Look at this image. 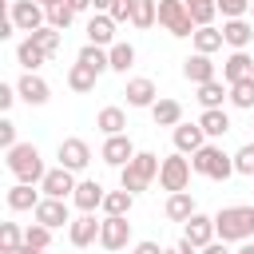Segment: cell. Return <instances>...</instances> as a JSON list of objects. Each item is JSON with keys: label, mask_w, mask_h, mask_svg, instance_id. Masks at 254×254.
<instances>
[{"label": "cell", "mask_w": 254, "mask_h": 254, "mask_svg": "<svg viewBox=\"0 0 254 254\" xmlns=\"http://www.w3.org/2000/svg\"><path fill=\"white\" fill-rule=\"evenodd\" d=\"M230 103H234V107H242V111H254V75H246V79L230 83Z\"/></svg>", "instance_id": "cell-35"}, {"label": "cell", "mask_w": 254, "mask_h": 254, "mask_svg": "<svg viewBox=\"0 0 254 254\" xmlns=\"http://www.w3.org/2000/svg\"><path fill=\"white\" fill-rule=\"evenodd\" d=\"M8 16H12L16 32H28V36L48 24V8H44L40 0H12V4H8Z\"/></svg>", "instance_id": "cell-6"}, {"label": "cell", "mask_w": 254, "mask_h": 254, "mask_svg": "<svg viewBox=\"0 0 254 254\" xmlns=\"http://www.w3.org/2000/svg\"><path fill=\"white\" fill-rule=\"evenodd\" d=\"M103 187L95 183V179H79V187H75V194H71V206L79 210V214H95L99 206H103Z\"/></svg>", "instance_id": "cell-13"}, {"label": "cell", "mask_w": 254, "mask_h": 254, "mask_svg": "<svg viewBox=\"0 0 254 254\" xmlns=\"http://www.w3.org/2000/svg\"><path fill=\"white\" fill-rule=\"evenodd\" d=\"M183 238H187V242H194V246L202 250L206 242H214V238H218V230H214V218H210V214H198V210H194V214H190V218L183 222Z\"/></svg>", "instance_id": "cell-14"}, {"label": "cell", "mask_w": 254, "mask_h": 254, "mask_svg": "<svg viewBox=\"0 0 254 254\" xmlns=\"http://www.w3.org/2000/svg\"><path fill=\"white\" fill-rule=\"evenodd\" d=\"M234 254H254V242H242V246H238Z\"/></svg>", "instance_id": "cell-54"}, {"label": "cell", "mask_w": 254, "mask_h": 254, "mask_svg": "<svg viewBox=\"0 0 254 254\" xmlns=\"http://www.w3.org/2000/svg\"><path fill=\"white\" fill-rule=\"evenodd\" d=\"M87 44H99V48H111L115 44V20L107 12H95L87 20Z\"/></svg>", "instance_id": "cell-20"}, {"label": "cell", "mask_w": 254, "mask_h": 254, "mask_svg": "<svg viewBox=\"0 0 254 254\" xmlns=\"http://www.w3.org/2000/svg\"><path fill=\"white\" fill-rule=\"evenodd\" d=\"M16 60H20V67H24V71H40L52 56H48L44 48H36V44H32V36H24V40L16 44Z\"/></svg>", "instance_id": "cell-22"}, {"label": "cell", "mask_w": 254, "mask_h": 254, "mask_svg": "<svg viewBox=\"0 0 254 254\" xmlns=\"http://www.w3.org/2000/svg\"><path fill=\"white\" fill-rule=\"evenodd\" d=\"M194 210H198V206H194L190 190H175V194H167V206H163V214H167L171 222H187Z\"/></svg>", "instance_id": "cell-23"}, {"label": "cell", "mask_w": 254, "mask_h": 254, "mask_svg": "<svg viewBox=\"0 0 254 254\" xmlns=\"http://www.w3.org/2000/svg\"><path fill=\"white\" fill-rule=\"evenodd\" d=\"M151 119H155V127H179L183 123V103L179 99H155Z\"/></svg>", "instance_id": "cell-25"}, {"label": "cell", "mask_w": 254, "mask_h": 254, "mask_svg": "<svg viewBox=\"0 0 254 254\" xmlns=\"http://www.w3.org/2000/svg\"><path fill=\"white\" fill-rule=\"evenodd\" d=\"M159 167H163V159L155 151H135V159L127 167H119V187H127L131 194H139V190H147L159 179Z\"/></svg>", "instance_id": "cell-3"}, {"label": "cell", "mask_w": 254, "mask_h": 254, "mask_svg": "<svg viewBox=\"0 0 254 254\" xmlns=\"http://www.w3.org/2000/svg\"><path fill=\"white\" fill-rule=\"evenodd\" d=\"M127 242H131V222H127V214H103L99 246H103V250H123Z\"/></svg>", "instance_id": "cell-7"}, {"label": "cell", "mask_w": 254, "mask_h": 254, "mask_svg": "<svg viewBox=\"0 0 254 254\" xmlns=\"http://www.w3.org/2000/svg\"><path fill=\"white\" fill-rule=\"evenodd\" d=\"M183 4L190 8V20H194L198 28H202V24H210V20H214V12H218V4H214V0H183Z\"/></svg>", "instance_id": "cell-40"}, {"label": "cell", "mask_w": 254, "mask_h": 254, "mask_svg": "<svg viewBox=\"0 0 254 254\" xmlns=\"http://www.w3.org/2000/svg\"><path fill=\"white\" fill-rule=\"evenodd\" d=\"M234 171L238 175H254V143H242L234 151Z\"/></svg>", "instance_id": "cell-42"}, {"label": "cell", "mask_w": 254, "mask_h": 254, "mask_svg": "<svg viewBox=\"0 0 254 254\" xmlns=\"http://www.w3.org/2000/svg\"><path fill=\"white\" fill-rule=\"evenodd\" d=\"M131 254H167V250H163L159 242H151V238H143V242H135V246H131Z\"/></svg>", "instance_id": "cell-47"}, {"label": "cell", "mask_w": 254, "mask_h": 254, "mask_svg": "<svg viewBox=\"0 0 254 254\" xmlns=\"http://www.w3.org/2000/svg\"><path fill=\"white\" fill-rule=\"evenodd\" d=\"M32 218L36 222H44V226H52V230H60V226H71V206H67V198H40V206L32 210Z\"/></svg>", "instance_id": "cell-9"}, {"label": "cell", "mask_w": 254, "mask_h": 254, "mask_svg": "<svg viewBox=\"0 0 254 254\" xmlns=\"http://www.w3.org/2000/svg\"><path fill=\"white\" fill-rule=\"evenodd\" d=\"M190 175H194V167H190V155L175 151V155H167V159H163V167H159V187H163L167 194H175V190H187V187H190Z\"/></svg>", "instance_id": "cell-4"}, {"label": "cell", "mask_w": 254, "mask_h": 254, "mask_svg": "<svg viewBox=\"0 0 254 254\" xmlns=\"http://www.w3.org/2000/svg\"><path fill=\"white\" fill-rule=\"evenodd\" d=\"M91 8H95V12H107V8H111V0H91Z\"/></svg>", "instance_id": "cell-53"}, {"label": "cell", "mask_w": 254, "mask_h": 254, "mask_svg": "<svg viewBox=\"0 0 254 254\" xmlns=\"http://www.w3.org/2000/svg\"><path fill=\"white\" fill-rule=\"evenodd\" d=\"M171 139H175V151L194 155V151L206 143V131H202V123H179V127L171 131Z\"/></svg>", "instance_id": "cell-19"}, {"label": "cell", "mask_w": 254, "mask_h": 254, "mask_svg": "<svg viewBox=\"0 0 254 254\" xmlns=\"http://www.w3.org/2000/svg\"><path fill=\"white\" fill-rule=\"evenodd\" d=\"M67 4H71L75 12H87V8H91V0H67Z\"/></svg>", "instance_id": "cell-52"}, {"label": "cell", "mask_w": 254, "mask_h": 254, "mask_svg": "<svg viewBox=\"0 0 254 254\" xmlns=\"http://www.w3.org/2000/svg\"><path fill=\"white\" fill-rule=\"evenodd\" d=\"M75 187H79V179H75V171H67V167H52V171L44 175V183H40V190H44L48 198H71Z\"/></svg>", "instance_id": "cell-10"}, {"label": "cell", "mask_w": 254, "mask_h": 254, "mask_svg": "<svg viewBox=\"0 0 254 254\" xmlns=\"http://www.w3.org/2000/svg\"><path fill=\"white\" fill-rule=\"evenodd\" d=\"M107 16H111L115 24H131V16H135V0H111Z\"/></svg>", "instance_id": "cell-43"}, {"label": "cell", "mask_w": 254, "mask_h": 254, "mask_svg": "<svg viewBox=\"0 0 254 254\" xmlns=\"http://www.w3.org/2000/svg\"><path fill=\"white\" fill-rule=\"evenodd\" d=\"M24 242H32V246L48 250V246H52V226H44V222H32V226H24Z\"/></svg>", "instance_id": "cell-41"}, {"label": "cell", "mask_w": 254, "mask_h": 254, "mask_svg": "<svg viewBox=\"0 0 254 254\" xmlns=\"http://www.w3.org/2000/svg\"><path fill=\"white\" fill-rule=\"evenodd\" d=\"M16 99H20V91H16L12 83H0V111H8Z\"/></svg>", "instance_id": "cell-46"}, {"label": "cell", "mask_w": 254, "mask_h": 254, "mask_svg": "<svg viewBox=\"0 0 254 254\" xmlns=\"http://www.w3.org/2000/svg\"><path fill=\"white\" fill-rule=\"evenodd\" d=\"M190 44H194V52H202V56H214V52H218L226 40H222V28H214V24H202V28H194Z\"/></svg>", "instance_id": "cell-24"}, {"label": "cell", "mask_w": 254, "mask_h": 254, "mask_svg": "<svg viewBox=\"0 0 254 254\" xmlns=\"http://www.w3.org/2000/svg\"><path fill=\"white\" fill-rule=\"evenodd\" d=\"M250 20H254V4H250Z\"/></svg>", "instance_id": "cell-56"}, {"label": "cell", "mask_w": 254, "mask_h": 254, "mask_svg": "<svg viewBox=\"0 0 254 254\" xmlns=\"http://www.w3.org/2000/svg\"><path fill=\"white\" fill-rule=\"evenodd\" d=\"M159 24L171 32V36H179V40H187V36H194V20H190V8L183 4V0H159Z\"/></svg>", "instance_id": "cell-5"}, {"label": "cell", "mask_w": 254, "mask_h": 254, "mask_svg": "<svg viewBox=\"0 0 254 254\" xmlns=\"http://www.w3.org/2000/svg\"><path fill=\"white\" fill-rule=\"evenodd\" d=\"M99 226H103V218L95 222V214H79V218H71V226H67L71 246H75V250H83V246L99 242Z\"/></svg>", "instance_id": "cell-15"}, {"label": "cell", "mask_w": 254, "mask_h": 254, "mask_svg": "<svg viewBox=\"0 0 254 254\" xmlns=\"http://www.w3.org/2000/svg\"><path fill=\"white\" fill-rule=\"evenodd\" d=\"M222 99H230V83H226V79L198 83V103H202V111H206V107H222Z\"/></svg>", "instance_id": "cell-30"}, {"label": "cell", "mask_w": 254, "mask_h": 254, "mask_svg": "<svg viewBox=\"0 0 254 254\" xmlns=\"http://www.w3.org/2000/svg\"><path fill=\"white\" fill-rule=\"evenodd\" d=\"M214 4H218V12H222L226 20H238V16H246V12H250V4H254V0H214Z\"/></svg>", "instance_id": "cell-44"}, {"label": "cell", "mask_w": 254, "mask_h": 254, "mask_svg": "<svg viewBox=\"0 0 254 254\" xmlns=\"http://www.w3.org/2000/svg\"><path fill=\"white\" fill-rule=\"evenodd\" d=\"M222 40H226L230 48H250V44H254V20H246V16L226 20V24H222Z\"/></svg>", "instance_id": "cell-21"}, {"label": "cell", "mask_w": 254, "mask_h": 254, "mask_svg": "<svg viewBox=\"0 0 254 254\" xmlns=\"http://www.w3.org/2000/svg\"><path fill=\"white\" fill-rule=\"evenodd\" d=\"M230 175H238V171H234V155H226V151L218 147V155H214V163H210L206 179H214V183H226Z\"/></svg>", "instance_id": "cell-39"}, {"label": "cell", "mask_w": 254, "mask_h": 254, "mask_svg": "<svg viewBox=\"0 0 254 254\" xmlns=\"http://www.w3.org/2000/svg\"><path fill=\"white\" fill-rule=\"evenodd\" d=\"M155 20H159V0H135V16H131V28L147 32Z\"/></svg>", "instance_id": "cell-34"}, {"label": "cell", "mask_w": 254, "mask_h": 254, "mask_svg": "<svg viewBox=\"0 0 254 254\" xmlns=\"http://www.w3.org/2000/svg\"><path fill=\"white\" fill-rule=\"evenodd\" d=\"M0 147H4V151L16 147V123H12V119H0Z\"/></svg>", "instance_id": "cell-45"}, {"label": "cell", "mask_w": 254, "mask_h": 254, "mask_svg": "<svg viewBox=\"0 0 254 254\" xmlns=\"http://www.w3.org/2000/svg\"><path fill=\"white\" fill-rule=\"evenodd\" d=\"M16 254H44V250H40V246H32V242H24V246H20Z\"/></svg>", "instance_id": "cell-51"}, {"label": "cell", "mask_w": 254, "mask_h": 254, "mask_svg": "<svg viewBox=\"0 0 254 254\" xmlns=\"http://www.w3.org/2000/svg\"><path fill=\"white\" fill-rule=\"evenodd\" d=\"M95 79H99V71H91V67H87V64H79V60L67 67V87H71V91H79V95L95 91Z\"/></svg>", "instance_id": "cell-26"}, {"label": "cell", "mask_w": 254, "mask_h": 254, "mask_svg": "<svg viewBox=\"0 0 254 254\" xmlns=\"http://www.w3.org/2000/svg\"><path fill=\"white\" fill-rule=\"evenodd\" d=\"M214 230L222 242H250L254 238V206H222L214 214Z\"/></svg>", "instance_id": "cell-2"}, {"label": "cell", "mask_w": 254, "mask_h": 254, "mask_svg": "<svg viewBox=\"0 0 254 254\" xmlns=\"http://www.w3.org/2000/svg\"><path fill=\"white\" fill-rule=\"evenodd\" d=\"M99 159H103L107 167H127V163L135 159V143L127 139V131H123V135H107L103 147H99Z\"/></svg>", "instance_id": "cell-11"}, {"label": "cell", "mask_w": 254, "mask_h": 254, "mask_svg": "<svg viewBox=\"0 0 254 254\" xmlns=\"http://www.w3.org/2000/svg\"><path fill=\"white\" fill-rule=\"evenodd\" d=\"M8 159V171L16 175V183H32V187H40L44 183V175H48V167H44V159H40V147L36 143H16V147H8L4 151Z\"/></svg>", "instance_id": "cell-1"}, {"label": "cell", "mask_w": 254, "mask_h": 254, "mask_svg": "<svg viewBox=\"0 0 254 254\" xmlns=\"http://www.w3.org/2000/svg\"><path fill=\"white\" fill-rule=\"evenodd\" d=\"M226 246H230V242H222V238H214V242H206V246H202L198 254H230Z\"/></svg>", "instance_id": "cell-49"}, {"label": "cell", "mask_w": 254, "mask_h": 254, "mask_svg": "<svg viewBox=\"0 0 254 254\" xmlns=\"http://www.w3.org/2000/svg\"><path fill=\"white\" fill-rule=\"evenodd\" d=\"M75 60H79V64H87V67H91V71H99V75H103V71H111V52H107V48H99V44H83Z\"/></svg>", "instance_id": "cell-29"}, {"label": "cell", "mask_w": 254, "mask_h": 254, "mask_svg": "<svg viewBox=\"0 0 254 254\" xmlns=\"http://www.w3.org/2000/svg\"><path fill=\"white\" fill-rule=\"evenodd\" d=\"M40 4H44V8H52V4H60V0H40Z\"/></svg>", "instance_id": "cell-55"}, {"label": "cell", "mask_w": 254, "mask_h": 254, "mask_svg": "<svg viewBox=\"0 0 254 254\" xmlns=\"http://www.w3.org/2000/svg\"><path fill=\"white\" fill-rule=\"evenodd\" d=\"M127 107H155V99H159V87H155V79H147V75H135V79H127Z\"/></svg>", "instance_id": "cell-18"}, {"label": "cell", "mask_w": 254, "mask_h": 254, "mask_svg": "<svg viewBox=\"0 0 254 254\" xmlns=\"http://www.w3.org/2000/svg\"><path fill=\"white\" fill-rule=\"evenodd\" d=\"M250 115H254V111H250Z\"/></svg>", "instance_id": "cell-57"}, {"label": "cell", "mask_w": 254, "mask_h": 254, "mask_svg": "<svg viewBox=\"0 0 254 254\" xmlns=\"http://www.w3.org/2000/svg\"><path fill=\"white\" fill-rule=\"evenodd\" d=\"M32 44H36V48H44L48 56H56V52H60V44H64V36H60V28L44 24V28H36V32H32Z\"/></svg>", "instance_id": "cell-36"}, {"label": "cell", "mask_w": 254, "mask_h": 254, "mask_svg": "<svg viewBox=\"0 0 254 254\" xmlns=\"http://www.w3.org/2000/svg\"><path fill=\"white\" fill-rule=\"evenodd\" d=\"M75 16H79V12H75L67 0H60V4H52V8H48V24H52V28H60V32H67Z\"/></svg>", "instance_id": "cell-38"}, {"label": "cell", "mask_w": 254, "mask_h": 254, "mask_svg": "<svg viewBox=\"0 0 254 254\" xmlns=\"http://www.w3.org/2000/svg\"><path fill=\"white\" fill-rule=\"evenodd\" d=\"M246 75H254V56H250L246 48H234V52L222 60V79H226V83H238V79H246Z\"/></svg>", "instance_id": "cell-17"}, {"label": "cell", "mask_w": 254, "mask_h": 254, "mask_svg": "<svg viewBox=\"0 0 254 254\" xmlns=\"http://www.w3.org/2000/svg\"><path fill=\"white\" fill-rule=\"evenodd\" d=\"M131 206H135V194L127 190V187H119V190H107L103 194V214H131Z\"/></svg>", "instance_id": "cell-32"}, {"label": "cell", "mask_w": 254, "mask_h": 254, "mask_svg": "<svg viewBox=\"0 0 254 254\" xmlns=\"http://www.w3.org/2000/svg\"><path fill=\"white\" fill-rule=\"evenodd\" d=\"M20 246H24L20 222H0V254H16Z\"/></svg>", "instance_id": "cell-37"}, {"label": "cell", "mask_w": 254, "mask_h": 254, "mask_svg": "<svg viewBox=\"0 0 254 254\" xmlns=\"http://www.w3.org/2000/svg\"><path fill=\"white\" fill-rule=\"evenodd\" d=\"M95 127H99L103 135H123V131H127V111H123V107H103V111L95 115Z\"/></svg>", "instance_id": "cell-31"}, {"label": "cell", "mask_w": 254, "mask_h": 254, "mask_svg": "<svg viewBox=\"0 0 254 254\" xmlns=\"http://www.w3.org/2000/svg\"><path fill=\"white\" fill-rule=\"evenodd\" d=\"M16 91H20V99H24L28 107H44V103L52 99L48 79H44V75H36V71H24V75H20V83H16Z\"/></svg>", "instance_id": "cell-12"}, {"label": "cell", "mask_w": 254, "mask_h": 254, "mask_svg": "<svg viewBox=\"0 0 254 254\" xmlns=\"http://www.w3.org/2000/svg\"><path fill=\"white\" fill-rule=\"evenodd\" d=\"M167 254H198V246H194V242H187V238H179L175 246H167Z\"/></svg>", "instance_id": "cell-48"}, {"label": "cell", "mask_w": 254, "mask_h": 254, "mask_svg": "<svg viewBox=\"0 0 254 254\" xmlns=\"http://www.w3.org/2000/svg\"><path fill=\"white\" fill-rule=\"evenodd\" d=\"M56 159H60V167H67V171H87V163H91V147H87V139H64L60 147H56Z\"/></svg>", "instance_id": "cell-8"}, {"label": "cell", "mask_w": 254, "mask_h": 254, "mask_svg": "<svg viewBox=\"0 0 254 254\" xmlns=\"http://www.w3.org/2000/svg\"><path fill=\"white\" fill-rule=\"evenodd\" d=\"M183 75L198 87V83H210V79H218V67L210 64V56H202V52H190L187 60H183Z\"/></svg>", "instance_id": "cell-16"}, {"label": "cell", "mask_w": 254, "mask_h": 254, "mask_svg": "<svg viewBox=\"0 0 254 254\" xmlns=\"http://www.w3.org/2000/svg\"><path fill=\"white\" fill-rule=\"evenodd\" d=\"M198 123H202L206 139H222V135L230 131V115H226L222 107H206V111L198 115Z\"/></svg>", "instance_id": "cell-27"}, {"label": "cell", "mask_w": 254, "mask_h": 254, "mask_svg": "<svg viewBox=\"0 0 254 254\" xmlns=\"http://www.w3.org/2000/svg\"><path fill=\"white\" fill-rule=\"evenodd\" d=\"M16 32V24H12V16H4V24H0V40H8Z\"/></svg>", "instance_id": "cell-50"}, {"label": "cell", "mask_w": 254, "mask_h": 254, "mask_svg": "<svg viewBox=\"0 0 254 254\" xmlns=\"http://www.w3.org/2000/svg\"><path fill=\"white\" fill-rule=\"evenodd\" d=\"M40 206V190H32V183H16L12 190H8V210H36Z\"/></svg>", "instance_id": "cell-28"}, {"label": "cell", "mask_w": 254, "mask_h": 254, "mask_svg": "<svg viewBox=\"0 0 254 254\" xmlns=\"http://www.w3.org/2000/svg\"><path fill=\"white\" fill-rule=\"evenodd\" d=\"M107 52H111V71H123V75H127V67H135V44L115 40Z\"/></svg>", "instance_id": "cell-33"}]
</instances>
